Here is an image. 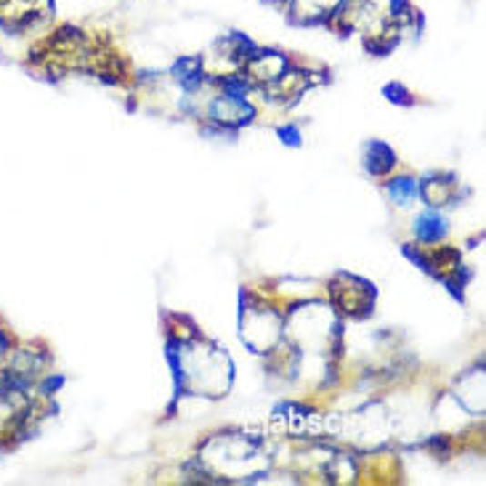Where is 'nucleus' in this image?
I'll return each instance as SVG.
<instances>
[{
  "mask_svg": "<svg viewBox=\"0 0 486 486\" xmlns=\"http://www.w3.org/2000/svg\"><path fill=\"white\" fill-rule=\"evenodd\" d=\"M54 0H0V27L5 33H27L54 14Z\"/></svg>",
  "mask_w": 486,
  "mask_h": 486,
  "instance_id": "nucleus-1",
  "label": "nucleus"
},
{
  "mask_svg": "<svg viewBox=\"0 0 486 486\" xmlns=\"http://www.w3.org/2000/svg\"><path fill=\"white\" fill-rule=\"evenodd\" d=\"M447 221L439 216V213H422L415 224V234L420 237L422 242H436V239H444L447 237Z\"/></svg>",
  "mask_w": 486,
  "mask_h": 486,
  "instance_id": "nucleus-2",
  "label": "nucleus"
},
{
  "mask_svg": "<svg viewBox=\"0 0 486 486\" xmlns=\"http://www.w3.org/2000/svg\"><path fill=\"white\" fill-rule=\"evenodd\" d=\"M396 165V155H393V149L386 147V144H380V141H375V144H367V170L370 173H389L390 167Z\"/></svg>",
  "mask_w": 486,
  "mask_h": 486,
  "instance_id": "nucleus-3",
  "label": "nucleus"
},
{
  "mask_svg": "<svg viewBox=\"0 0 486 486\" xmlns=\"http://www.w3.org/2000/svg\"><path fill=\"white\" fill-rule=\"evenodd\" d=\"M389 192L393 197V202L412 205L418 199V195H420V184L415 178H393L389 184Z\"/></svg>",
  "mask_w": 486,
  "mask_h": 486,
  "instance_id": "nucleus-4",
  "label": "nucleus"
}]
</instances>
